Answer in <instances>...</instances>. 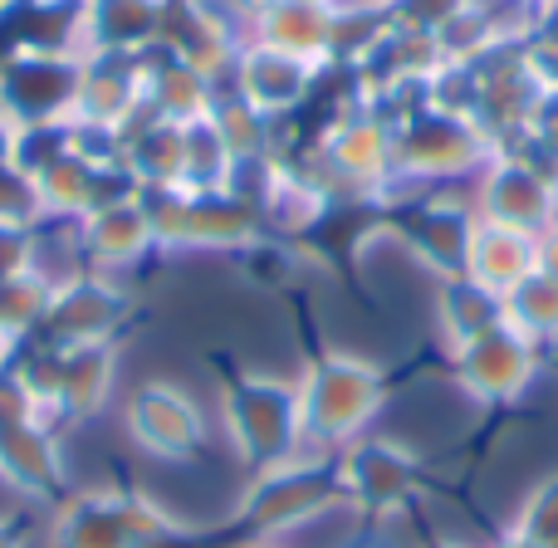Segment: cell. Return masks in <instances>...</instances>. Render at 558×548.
I'll return each mask as SVG.
<instances>
[{
    "mask_svg": "<svg viewBox=\"0 0 558 548\" xmlns=\"http://www.w3.org/2000/svg\"><path fill=\"white\" fill-rule=\"evenodd\" d=\"M294 387L308 451H343L348 441L367 436L373 416L387 402L383 373L353 353H318Z\"/></svg>",
    "mask_w": 558,
    "mask_h": 548,
    "instance_id": "obj_1",
    "label": "cell"
},
{
    "mask_svg": "<svg viewBox=\"0 0 558 548\" xmlns=\"http://www.w3.org/2000/svg\"><path fill=\"white\" fill-rule=\"evenodd\" d=\"M343 504H348V490H343V475H338V455L308 451L299 461L255 471L251 490L241 500V524L270 539V534H289L328 510H343Z\"/></svg>",
    "mask_w": 558,
    "mask_h": 548,
    "instance_id": "obj_2",
    "label": "cell"
},
{
    "mask_svg": "<svg viewBox=\"0 0 558 548\" xmlns=\"http://www.w3.org/2000/svg\"><path fill=\"white\" fill-rule=\"evenodd\" d=\"M221 412H226L231 446L241 451V461L251 471H270V465L308 455L294 382H279V377H235L226 387Z\"/></svg>",
    "mask_w": 558,
    "mask_h": 548,
    "instance_id": "obj_3",
    "label": "cell"
},
{
    "mask_svg": "<svg viewBox=\"0 0 558 548\" xmlns=\"http://www.w3.org/2000/svg\"><path fill=\"white\" fill-rule=\"evenodd\" d=\"M177 529L137 490H84L59 504L49 524V548H147Z\"/></svg>",
    "mask_w": 558,
    "mask_h": 548,
    "instance_id": "obj_4",
    "label": "cell"
},
{
    "mask_svg": "<svg viewBox=\"0 0 558 548\" xmlns=\"http://www.w3.org/2000/svg\"><path fill=\"white\" fill-rule=\"evenodd\" d=\"M490 137L481 133L475 118L446 113V108L426 103L392 123V172L407 176H461L471 167L490 162Z\"/></svg>",
    "mask_w": 558,
    "mask_h": 548,
    "instance_id": "obj_5",
    "label": "cell"
},
{
    "mask_svg": "<svg viewBox=\"0 0 558 548\" xmlns=\"http://www.w3.org/2000/svg\"><path fill=\"white\" fill-rule=\"evenodd\" d=\"M78 69H84V59L64 54V49L10 54L0 64V118L15 127L69 123L78 98Z\"/></svg>",
    "mask_w": 558,
    "mask_h": 548,
    "instance_id": "obj_6",
    "label": "cell"
},
{
    "mask_svg": "<svg viewBox=\"0 0 558 548\" xmlns=\"http://www.w3.org/2000/svg\"><path fill=\"white\" fill-rule=\"evenodd\" d=\"M338 475H343L348 504L383 520V514H402L412 504L416 485H422V461L397 441L357 436L338 451Z\"/></svg>",
    "mask_w": 558,
    "mask_h": 548,
    "instance_id": "obj_7",
    "label": "cell"
},
{
    "mask_svg": "<svg viewBox=\"0 0 558 548\" xmlns=\"http://www.w3.org/2000/svg\"><path fill=\"white\" fill-rule=\"evenodd\" d=\"M534 373H539V343L510 324L456 348V382L475 402H510L534 382Z\"/></svg>",
    "mask_w": 558,
    "mask_h": 548,
    "instance_id": "obj_8",
    "label": "cell"
},
{
    "mask_svg": "<svg viewBox=\"0 0 558 548\" xmlns=\"http://www.w3.org/2000/svg\"><path fill=\"white\" fill-rule=\"evenodd\" d=\"M128 431L157 461H192L206 441L202 406L172 382H147L128 397Z\"/></svg>",
    "mask_w": 558,
    "mask_h": 548,
    "instance_id": "obj_9",
    "label": "cell"
},
{
    "mask_svg": "<svg viewBox=\"0 0 558 548\" xmlns=\"http://www.w3.org/2000/svg\"><path fill=\"white\" fill-rule=\"evenodd\" d=\"M123 324V294L98 275H74L54 284L39 324V343L49 348H78V343H108Z\"/></svg>",
    "mask_w": 558,
    "mask_h": 548,
    "instance_id": "obj_10",
    "label": "cell"
},
{
    "mask_svg": "<svg viewBox=\"0 0 558 548\" xmlns=\"http://www.w3.org/2000/svg\"><path fill=\"white\" fill-rule=\"evenodd\" d=\"M481 221H500L539 235L558 221V192L514 157H490L481 176Z\"/></svg>",
    "mask_w": 558,
    "mask_h": 548,
    "instance_id": "obj_11",
    "label": "cell"
},
{
    "mask_svg": "<svg viewBox=\"0 0 558 548\" xmlns=\"http://www.w3.org/2000/svg\"><path fill=\"white\" fill-rule=\"evenodd\" d=\"M167 0H84L78 59L84 54H143L162 39Z\"/></svg>",
    "mask_w": 558,
    "mask_h": 548,
    "instance_id": "obj_12",
    "label": "cell"
},
{
    "mask_svg": "<svg viewBox=\"0 0 558 548\" xmlns=\"http://www.w3.org/2000/svg\"><path fill=\"white\" fill-rule=\"evenodd\" d=\"M0 480L29 500H54L64 490V455L49 422H0Z\"/></svg>",
    "mask_w": 558,
    "mask_h": 548,
    "instance_id": "obj_13",
    "label": "cell"
},
{
    "mask_svg": "<svg viewBox=\"0 0 558 548\" xmlns=\"http://www.w3.org/2000/svg\"><path fill=\"white\" fill-rule=\"evenodd\" d=\"M235 78H241V94L235 98H245V103L260 108V113H289V108L308 94V84H314V64L251 39V45L235 54Z\"/></svg>",
    "mask_w": 558,
    "mask_h": 548,
    "instance_id": "obj_14",
    "label": "cell"
},
{
    "mask_svg": "<svg viewBox=\"0 0 558 548\" xmlns=\"http://www.w3.org/2000/svg\"><path fill=\"white\" fill-rule=\"evenodd\" d=\"M113 373L118 357L108 343H78V348H59V367H54V392H49V422L64 416H94L98 406L113 392Z\"/></svg>",
    "mask_w": 558,
    "mask_h": 548,
    "instance_id": "obj_15",
    "label": "cell"
},
{
    "mask_svg": "<svg viewBox=\"0 0 558 548\" xmlns=\"http://www.w3.org/2000/svg\"><path fill=\"white\" fill-rule=\"evenodd\" d=\"M475 216L456 202H422L402 216V241L432 265L436 275H465V251H471Z\"/></svg>",
    "mask_w": 558,
    "mask_h": 548,
    "instance_id": "obj_16",
    "label": "cell"
},
{
    "mask_svg": "<svg viewBox=\"0 0 558 548\" xmlns=\"http://www.w3.org/2000/svg\"><path fill=\"white\" fill-rule=\"evenodd\" d=\"M255 45L284 49L308 64L333 54V5H308V0H265L255 10Z\"/></svg>",
    "mask_w": 558,
    "mask_h": 548,
    "instance_id": "obj_17",
    "label": "cell"
},
{
    "mask_svg": "<svg viewBox=\"0 0 558 548\" xmlns=\"http://www.w3.org/2000/svg\"><path fill=\"white\" fill-rule=\"evenodd\" d=\"M465 275L481 279L495 294H510L524 275H534V235L500 221H475L471 251H465Z\"/></svg>",
    "mask_w": 558,
    "mask_h": 548,
    "instance_id": "obj_18",
    "label": "cell"
},
{
    "mask_svg": "<svg viewBox=\"0 0 558 548\" xmlns=\"http://www.w3.org/2000/svg\"><path fill=\"white\" fill-rule=\"evenodd\" d=\"M328 167L357 186H377L392 176V123L387 118H348L324 147Z\"/></svg>",
    "mask_w": 558,
    "mask_h": 548,
    "instance_id": "obj_19",
    "label": "cell"
},
{
    "mask_svg": "<svg viewBox=\"0 0 558 548\" xmlns=\"http://www.w3.org/2000/svg\"><path fill=\"white\" fill-rule=\"evenodd\" d=\"M153 221H147L143 196H128V202L98 206L84 216V245L98 265H128L153 245Z\"/></svg>",
    "mask_w": 558,
    "mask_h": 548,
    "instance_id": "obj_20",
    "label": "cell"
},
{
    "mask_svg": "<svg viewBox=\"0 0 558 548\" xmlns=\"http://www.w3.org/2000/svg\"><path fill=\"white\" fill-rule=\"evenodd\" d=\"M436 304H441V328H446V338H451V348L475 343V338L495 333V328L505 324V294L485 289L481 279H471V275H446Z\"/></svg>",
    "mask_w": 558,
    "mask_h": 548,
    "instance_id": "obj_21",
    "label": "cell"
},
{
    "mask_svg": "<svg viewBox=\"0 0 558 548\" xmlns=\"http://www.w3.org/2000/svg\"><path fill=\"white\" fill-rule=\"evenodd\" d=\"M123 162L128 172L137 176V186L147 192H167V186H182L186 176V137H182V123H147L143 133H133L123 143Z\"/></svg>",
    "mask_w": 558,
    "mask_h": 548,
    "instance_id": "obj_22",
    "label": "cell"
},
{
    "mask_svg": "<svg viewBox=\"0 0 558 548\" xmlns=\"http://www.w3.org/2000/svg\"><path fill=\"white\" fill-rule=\"evenodd\" d=\"M505 324L520 328L524 338H558V279L549 275H524L520 284L505 294Z\"/></svg>",
    "mask_w": 558,
    "mask_h": 548,
    "instance_id": "obj_23",
    "label": "cell"
},
{
    "mask_svg": "<svg viewBox=\"0 0 558 548\" xmlns=\"http://www.w3.org/2000/svg\"><path fill=\"white\" fill-rule=\"evenodd\" d=\"M49 294H54V284H49L39 270L20 275V279H5V284H0V338H5V343H20V338L39 333L45 308H49Z\"/></svg>",
    "mask_w": 558,
    "mask_h": 548,
    "instance_id": "obj_24",
    "label": "cell"
},
{
    "mask_svg": "<svg viewBox=\"0 0 558 548\" xmlns=\"http://www.w3.org/2000/svg\"><path fill=\"white\" fill-rule=\"evenodd\" d=\"M216 127H221L226 147H231L235 162H245V157H265V137H270V123H265L260 108H251L245 98H226V103L211 108Z\"/></svg>",
    "mask_w": 558,
    "mask_h": 548,
    "instance_id": "obj_25",
    "label": "cell"
},
{
    "mask_svg": "<svg viewBox=\"0 0 558 548\" xmlns=\"http://www.w3.org/2000/svg\"><path fill=\"white\" fill-rule=\"evenodd\" d=\"M510 529L520 534V539H530L534 548H558V475H549V480L520 504Z\"/></svg>",
    "mask_w": 558,
    "mask_h": 548,
    "instance_id": "obj_26",
    "label": "cell"
},
{
    "mask_svg": "<svg viewBox=\"0 0 558 548\" xmlns=\"http://www.w3.org/2000/svg\"><path fill=\"white\" fill-rule=\"evenodd\" d=\"M45 216V202H39V186L29 172H20L15 162L0 167V226H29Z\"/></svg>",
    "mask_w": 558,
    "mask_h": 548,
    "instance_id": "obj_27",
    "label": "cell"
},
{
    "mask_svg": "<svg viewBox=\"0 0 558 548\" xmlns=\"http://www.w3.org/2000/svg\"><path fill=\"white\" fill-rule=\"evenodd\" d=\"M35 260H39L35 231L29 226H0V284L20 275H35Z\"/></svg>",
    "mask_w": 558,
    "mask_h": 548,
    "instance_id": "obj_28",
    "label": "cell"
},
{
    "mask_svg": "<svg viewBox=\"0 0 558 548\" xmlns=\"http://www.w3.org/2000/svg\"><path fill=\"white\" fill-rule=\"evenodd\" d=\"M530 133L558 147V88H539V98L530 108Z\"/></svg>",
    "mask_w": 558,
    "mask_h": 548,
    "instance_id": "obj_29",
    "label": "cell"
},
{
    "mask_svg": "<svg viewBox=\"0 0 558 548\" xmlns=\"http://www.w3.org/2000/svg\"><path fill=\"white\" fill-rule=\"evenodd\" d=\"M534 270L549 275V279H558V221L549 226V231L534 235Z\"/></svg>",
    "mask_w": 558,
    "mask_h": 548,
    "instance_id": "obj_30",
    "label": "cell"
},
{
    "mask_svg": "<svg viewBox=\"0 0 558 548\" xmlns=\"http://www.w3.org/2000/svg\"><path fill=\"white\" fill-rule=\"evenodd\" d=\"M0 548H25V539H20L10 524H0Z\"/></svg>",
    "mask_w": 558,
    "mask_h": 548,
    "instance_id": "obj_31",
    "label": "cell"
},
{
    "mask_svg": "<svg viewBox=\"0 0 558 548\" xmlns=\"http://www.w3.org/2000/svg\"><path fill=\"white\" fill-rule=\"evenodd\" d=\"M495 548H534V544H530V539H520V534H514V529H510V534H505V539H500V544H495Z\"/></svg>",
    "mask_w": 558,
    "mask_h": 548,
    "instance_id": "obj_32",
    "label": "cell"
},
{
    "mask_svg": "<svg viewBox=\"0 0 558 548\" xmlns=\"http://www.w3.org/2000/svg\"><path fill=\"white\" fill-rule=\"evenodd\" d=\"M343 548H387V544H377V539H353V544H343Z\"/></svg>",
    "mask_w": 558,
    "mask_h": 548,
    "instance_id": "obj_33",
    "label": "cell"
},
{
    "mask_svg": "<svg viewBox=\"0 0 558 548\" xmlns=\"http://www.w3.org/2000/svg\"><path fill=\"white\" fill-rule=\"evenodd\" d=\"M308 5H333L338 10V0H308Z\"/></svg>",
    "mask_w": 558,
    "mask_h": 548,
    "instance_id": "obj_34",
    "label": "cell"
},
{
    "mask_svg": "<svg viewBox=\"0 0 558 548\" xmlns=\"http://www.w3.org/2000/svg\"><path fill=\"white\" fill-rule=\"evenodd\" d=\"M10 5H15V0H0V15H5V10H10Z\"/></svg>",
    "mask_w": 558,
    "mask_h": 548,
    "instance_id": "obj_35",
    "label": "cell"
},
{
    "mask_svg": "<svg viewBox=\"0 0 558 548\" xmlns=\"http://www.w3.org/2000/svg\"><path fill=\"white\" fill-rule=\"evenodd\" d=\"M436 548H461V544H436Z\"/></svg>",
    "mask_w": 558,
    "mask_h": 548,
    "instance_id": "obj_36",
    "label": "cell"
},
{
    "mask_svg": "<svg viewBox=\"0 0 558 548\" xmlns=\"http://www.w3.org/2000/svg\"><path fill=\"white\" fill-rule=\"evenodd\" d=\"M251 548H275V544H251Z\"/></svg>",
    "mask_w": 558,
    "mask_h": 548,
    "instance_id": "obj_37",
    "label": "cell"
}]
</instances>
